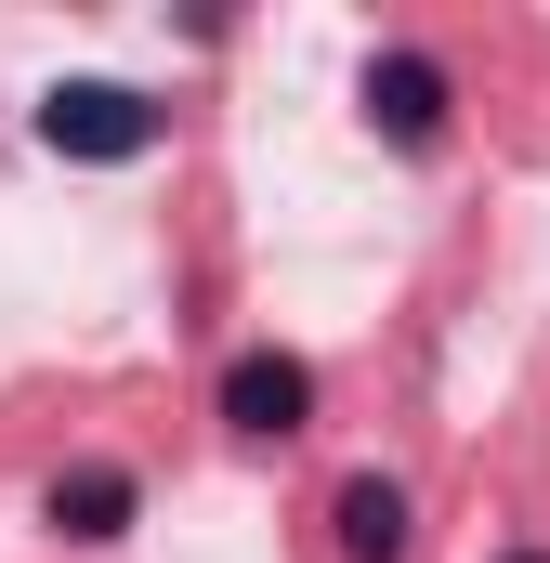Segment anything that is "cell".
Here are the masks:
<instances>
[{"mask_svg":"<svg viewBox=\"0 0 550 563\" xmlns=\"http://www.w3.org/2000/svg\"><path fill=\"white\" fill-rule=\"evenodd\" d=\"M157 106H144L132 79H66V92H40V144L53 157H79V170H132V157H157Z\"/></svg>","mask_w":550,"mask_h":563,"instance_id":"1","label":"cell"},{"mask_svg":"<svg viewBox=\"0 0 550 563\" xmlns=\"http://www.w3.org/2000/svg\"><path fill=\"white\" fill-rule=\"evenodd\" d=\"M367 119L407 144V157H432L446 144V66L432 53H367Z\"/></svg>","mask_w":550,"mask_h":563,"instance_id":"2","label":"cell"},{"mask_svg":"<svg viewBox=\"0 0 550 563\" xmlns=\"http://www.w3.org/2000/svg\"><path fill=\"white\" fill-rule=\"evenodd\" d=\"M223 420L250 432V445L301 432L315 420V367H301V354H237V367H223Z\"/></svg>","mask_w":550,"mask_h":563,"instance_id":"3","label":"cell"},{"mask_svg":"<svg viewBox=\"0 0 550 563\" xmlns=\"http://www.w3.org/2000/svg\"><path fill=\"white\" fill-rule=\"evenodd\" d=\"M341 551L354 563H407V485L394 472H354L341 485Z\"/></svg>","mask_w":550,"mask_h":563,"instance_id":"4","label":"cell"},{"mask_svg":"<svg viewBox=\"0 0 550 563\" xmlns=\"http://www.w3.org/2000/svg\"><path fill=\"white\" fill-rule=\"evenodd\" d=\"M53 525H66V538H119V525H132V472H119V459H79V472L53 485Z\"/></svg>","mask_w":550,"mask_h":563,"instance_id":"5","label":"cell"},{"mask_svg":"<svg viewBox=\"0 0 550 563\" xmlns=\"http://www.w3.org/2000/svg\"><path fill=\"white\" fill-rule=\"evenodd\" d=\"M512 563H550V551H512Z\"/></svg>","mask_w":550,"mask_h":563,"instance_id":"6","label":"cell"}]
</instances>
